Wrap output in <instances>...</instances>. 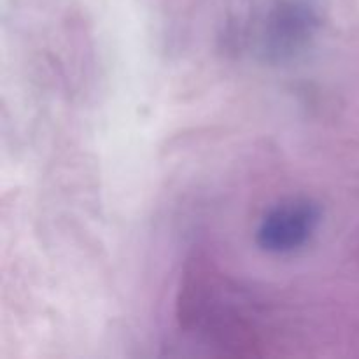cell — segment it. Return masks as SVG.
<instances>
[{"label": "cell", "mask_w": 359, "mask_h": 359, "mask_svg": "<svg viewBox=\"0 0 359 359\" xmlns=\"http://www.w3.org/2000/svg\"><path fill=\"white\" fill-rule=\"evenodd\" d=\"M312 16L305 7H280L270 21L269 48L276 53L290 51L311 34Z\"/></svg>", "instance_id": "2"}, {"label": "cell", "mask_w": 359, "mask_h": 359, "mask_svg": "<svg viewBox=\"0 0 359 359\" xmlns=\"http://www.w3.org/2000/svg\"><path fill=\"white\" fill-rule=\"evenodd\" d=\"M318 223V207L307 200H290L273 207L263 217L256 241L265 251L286 255L300 249L314 233Z\"/></svg>", "instance_id": "1"}]
</instances>
